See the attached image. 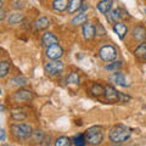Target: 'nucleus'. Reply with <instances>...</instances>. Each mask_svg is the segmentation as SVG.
Returning <instances> with one entry per match:
<instances>
[{"instance_id":"1","label":"nucleus","mask_w":146,"mask_h":146,"mask_svg":"<svg viewBox=\"0 0 146 146\" xmlns=\"http://www.w3.org/2000/svg\"><path fill=\"white\" fill-rule=\"evenodd\" d=\"M131 131L128 127L123 125V124H118L111 128L110 130V140L113 144H122L125 143L127 140H129Z\"/></svg>"},{"instance_id":"2","label":"nucleus","mask_w":146,"mask_h":146,"mask_svg":"<svg viewBox=\"0 0 146 146\" xmlns=\"http://www.w3.org/2000/svg\"><path fill=\"white\" fill-rule=\"evenodd\" d=\"M84 134H85L86 143L90 145H99L104 140V129L100 125L90 127Z\"/></svg>"},{"instance_id":"3","label":"nucleus","mask_w":146,"mask_h":146,"mask_svg":"<svg viewBox=\"0 0 146 146\" xmlns=\"http://www.w3.org/2000/svg\"><path fill=\"white\" fill-rule=\"evenodd\" d=\"M11 131L17 139L22 140L28 139L32 135V128L27 123H15L11 125Z\"/></svg>"},{"instance_id":"4","label":"nucleus","mask_w":146,"mask_h":146,"mask_svg":"<svg viewBox=\"0 0 146 146\" xmlns=\"http://www.w3.org/2000/svg\"><path fill=\"white\" fill-rule=\"evenodd\" d=\"M117 49L115 46H112V45H105L100 49L99 51V56L101 58L102 61L105 62H110V61H113L115 58L117 57Z\"/></svg>"},{"instance_id":"5","label":"nucleus","mask_w":146,"mask_h":146,"mask_svg":"<svg viewBox=\"0 0 146 146\" xmlns=\"http://www.w3.org/2000/svg\"><path fill=\"white\" fill-rule=\"evenodd\" d=\"M63 67H65V65H63V62L60 61V60H51L45 63L44 66V70H45V73H46L48 76H56L60 72H62Z\"/></svg>"},{"instance_id":"6","label":"nucleus","mask_w":146,"mask_h":146,"mask_svg":"<svg viewBox=\"0 0 146 146\" xmlns=\"http://www.w3.org/2000/svg\"><path fill=\"white\" fill-rule=\"evenodd\" d=\"M46 56L50 60H60L63 56V49L58 43L52 44L46 49Z\"/></svg>"},{"instance_id":"7","label":"nucleus","mask_w":146,"mask_h":146,"mask_svg":"<svg viewBox=\"0 0 146 146\" xmlns=\"http://www.w3.org/2000/svg\"><path fill=\"white\" fill-rule=\"evenodd\" d=\"M127 12L123 10V9L121 7H117V9H113V10H111L108 13H107V17H108V21L110 22H121L123 18L125 17Z\"/></svg>"},{"instance_id":"8","label":"nucleus","mask_w":146,"mask_h":146,"mask_svg":"<svg viewBox=\"0 0 146 146\" xmlns=\"http://www.w3.org/2000/svg\"><path fill=\"white\" fill-rule=\"evenodd\" d=\"M33 99V94L31 90H26V89H20L13 94V100L17 102H26Z\"/></svg>"},{"instance_id":"9","label":"nucleus","mask_w":146,"mask_h":146,"mask_svg":"<svg viewBox=\"0 0 146 146\" xmlns=\"http://www.w3.org/2000/svg\"><path fill=\"white\" fill-rule=\"evenodd\" d=\"M118 93H119V91H117L111 85H107L104 88L105 99H106L108 102H118Z\"/></svg>"},{"instance_id":"10","label":"nucleus","mask_w":146,"mask_h":146,"mask_svg":"<svg viewBox=\"0 0 146 146\" xmlns=\"http://www.w3.org/2000/svg\"><path fill=\"white\" fill-rule=\"evenodd\" d=\"M131 35H133L134 40L143 43L146 39V28L144 26H135L134 28L131 29Z\"/></svg>"},{"instance_id":"11","label":"nucleus","mask_w":146,"mask_h":146,"mask_svg":"<svg viewBox=\"0 0 146 146\" xmlns=\"http://www.w3.org/2000/svg\"><path fill=\"white\" fill-rule=\"evenodd\" d=\"M110 82L113 84H117V85H119V86H123V88H125V86H128L129 84L127 83V79H125V77L122 74V73L119 72H117L116 73H113L112 76H110Z\"/></svg>"},{"instance_id":"12","label":"nucleus","mask_w":146,"mask_h":146,"mask_svg":"<svg viewBox=\"0 0 146 146\" xmlns=\"http://www.w3.org/2000/svg\"><path fill=\"white\" fill-rule=\"evenodd\" d=\"M112 6H113V0H101L96 5V9L101 13L106 15V13H108L112 10Z\"/></svg>"},{"instance_id":"13","label":"nucleus","mask_w":146,"mask_h":146,"mask_svg":"<svg viewBox=\"0 0 146 146\" xmlns=\"http://www.w3.org/2000/svg\"><path fill=\"white\" fill-rule=\"evenodd\" d=\"M83 35L85 40H91L95 36V27L93 23L85 22L83 25Z\"/></svg>"},{"instance_id":"14","label":"nucleus","mask_w":146,"mask_h":146,"mask_svg":"<svg viewBox=\"0 0 146 146\" xmlns=\"http://www.w3.org/2000/svg\"><path fill=\"white\" fill-rule=\"evenodd\" d=\"M42 43H43V45H45V46L48 48V46H50V45L58 43V39L55 34L50 33V32H45V33L43 34V36H42Z\"/></svg>"},{"instance_id":"15","label":"nucleus","mask_w":146,"mask_h":146,"mask_svg":"<svg viewBox=\"0 0 146 146\" xmlns=\"http://www.w3.org/2000/svg\"><path fill=\"white\" fill-rule=\"evenodd\" d=\"M113 31L119 36V39H124V36L128 33V27L123 23V22H116V23L113 25Z\"/></svg>"},{"instance_id":"16","label":"nucleus","mask_w":146,"mask_h":146,"mask_svg":"<svg viewBox=\"0 0 146 146\" xmlns=\"http://www.w3.org/2000/svg\"><path fill=\"white\" fill-rule=\"evenodd\" d=\"M34 26H35V28L36 29H39V31H44V29H46L49 28V26H50V20L48 17H39L38 20H36L34 22Z\"/></svg>"},{"instance_id":"17","label":"nucleus","mask_w":146,"mask_h":146,"mask_svg":"<svg viewBox=\"0 0 146 146\" xmlns=\"http://www.w3.org/2000/svg\"><path fill=\"white\" fill-rule=\"evenodd\" d=\"M68 0H54L52 3V9L55 11H58V12H62L67 10L68 7Z\"/></svg>"},{"instance_id":"18","label":"nucleus","mask_w":146,"mask_h":146,"mask_svg":"<svg viewBox=\"0 0 146 146\" xmlns=\"http://www.w3.org/2000/svg\"><path fill=\"white\" fill-rule=\"evenodd\" d=\"M82 3H83V0H70L68 7H67L68 13H74L77 11H79V9L82 6Z\"/></svg>"},{"instance_id":"19","label":"nucleus","mask_w":146,"mask_h":146,"mask_svg":"<svg viewBox=\"0 0 146 146\" xmlns=\"http://www.w3.org/2000/svg\"><path fill=\"white\" fill-rule=\"evenodd\" d=\"M23 13H21V12H13L11 13L10 16L7 17V22L10 25H17V23H20V22L23 21Z\"/></svg>"},{"instance_id":"20","label":"nucleus","mask_w":146,"mask_h":146,"mask_svg":"<svg viewBox=\"0 0 146 146\" xmlns=\"http://www.w3.org/2000/svg\"><path fill=\"white\" fill-rule=\"evenodd\" d=\"M86 21H88V15H86L85 12H82V13H79L78 16H76V17L72 20V25H73V26L84 25Z\"/></svg>"},{"instance_id":"21","label":"nucleus","mask_w":146,"mask_h":146,"mask_svg":"<svg viewBox=\"0 0 146 146\" xmlns=\"http://www.w3.org/2000/svg\"><path fill=\"white\" fill-rule=\"evenodd\" d=\"M134 55L136 57H140L141 60H145V57H146V43H141L138 48L135 49V51H134Z\"/></svg>"},{"instance_id":"22","label":"nucleus","mask_w":146,"mask_h":146,"mask_svg":"<svg viewBox=\"0 0 146 146\" xmlns=\"http://www.w3.org/2000/svg\"><path fill=\"white\" fill-rule=\"evenodd\" d=\"M10 72V63L7 61H1L0 62V78L6 77Z\"/></svg>"},{"instance_id":"23","label":"nucleus","mask_w":146,"mask_h":146,"mask_svg":"<svg viewBox=\"0 0 146 146\" xmlns=\"http://www.w3.org/2000/svg\"><path fill=\"white\" fill-rule=\"evenodd\" d=\"M66 82H67L68 84H76V85H78V84L80 83V77H79V74H78V73H76V72H72L71 74L67 77Z\"/></svg>"},{"instance_id":"24","label":"nucleus","mask_w":146,"mask_h":146,"mask_svg":"<svg viewBox=\"0 0 146 146\" xmlns=\"http://www.w3.org/2000/svg\"><path fill=\"white\" fill-rule=\"evenodd\" d=\"M86 143V140H85V134H78V135H76L74 138L72 139V144L73 145H78V146H83L85 145Z\"/></svg>"},{"instance_id":"25","label":"nucleus","mask_w":146,"mask_h":146,"mask_svg":"<svg viewBox=\"0 0 146 146\" xmlns=\"http://www.w3.org/2000/svg\"><path fill=\"white\" fill-rule=\"evenodd\" d=\"M71 139L67 138V136H60L58 139H56L55 141V145L56 146H70L72 143H71Z\"/></svg>"},{"instance_id":"26","label":"nucleus","mask_w":146,"mask_h":146,"mask_svg":"<svg viewBox=\"0 0 146 146\" xmlns=\"http://www.w3.org/2000/svg\"><path fill=\"white\" fill-rule=\"evenodd\" d=\"M122 61H113L112 63H110V65L105 66V70L107 71H118L122 68Z\"/></svg>"},{"instance_id":"27","label":"nucleus","mask_w":146,"mask_h":146,"mask_svg":"<svg viewBox=\"0 0 146 146\" xmlns=\"http://www.w3.org/2000/svg\"><path fill=\"white\" fill-rule=\"evenodd\" d=\"M27 117V115H26V113H23V112H21V111H12L11 112V118H12V119L13 121H23L25 119V118Z\"/></svg>"},{"instance_id":"28","label":"nucleus","mask_w":146,"mask_h":146,"mask_svg":"<svg viewBox=\"0 0 146 146\" xmlns=\"http://www.w3.org/2000/svg\"><path fill=\"white\" fill-rule=\"evenodd\" d=\"M11 84L16 85V86H22L27 84V79L23 78V77H15V78L11 79Z\"/></svg>"},{"instance_id":"29","label":"nucleus","mask_w":146,"mask_h":146,"mask_svg":"<svg viewBox=\"0 0 146 146\" xmlns=\"http://www.w3.org/2000/svg\"><path fill=\"white\" fill-rule=\"evenodd\" d=\"M91 93H93V95H95V96H100V95L104 94V88L100 84H94L93 86H91Z\"/></svg>"},{"instance_id":"30","label":"nucleus","mask_w":146,"mask_h":146,"mask_svg":"<svg viewBox=\"0 0 146 146\" xmlns=\"http://www.w3.org/2000/svg\"><path fill=\"white\" fill-rule=\"evenodd\" d=\"M95 35H98V36H105L106 35V31H105L104 26L101 23H98V26L95 27Z\"/></svg>"},{"instance_id":"31","label":"nucleus","mask_w":146,"mask_h":146,"mask_svg":"<svg viewBox=\"0 0 146 146\" xmlns=\"http://www.w3.org/2000/svg\"><path fill=\"white\" fill-rule=\"evenodd\" d=\"M130 100V96L129 95H124L123 93H118V102H127Z\"/></svg>"},{"instance_id":"32","label":"nucleus","mask_w":146,"mask_h":146,"mask_svg":"<svg viewBox=\"0 0 146 146\" xmlns=\"http://www.w3.org/2000/svg\"><path fill=\"white\" fill-rule=\"evenodd\" d=\"M86 9H89V4L88 3H85L84 0H83V3H82V6H80V9H79V11H85Z\"/></svg>"},{"instance_id":"33","label":"nucleus","mask_w":146,"mask_h":146,"mask_svg":"<svg viewBox=\"0 0 146 146\" xmlns=\"http://www.w3.org/2000/svg\"><path fill=\"white\" fill-rule=\"evenodd\" d=\"M5 139H6L5 131H4L3 128H0V141H5Z\"/></svg>"},{"instance_id":"34","label":"nucleus","mask_w":146,"mask_h":146,"mask_svg":"<svg viewBox=\"0 0 146 146\" xmlns=\"http://www.w3.org/2000/svg\"><path fill=\"white\" fill-rule=\"evenodd\" d=\"M5 18H6V11L4 9H0V21L5 20Z\"/></svg>"},{"instance_id":"35","label":"nucleus","mask_w":146,"mask_h":146,"mask_svg":"<svg viewBox=\"0 0 146 146\" xmlns=\"http://www.w3.org/2000/svg\"><path fill=\"white\" fill-rule=\"evenodd\" d=\"M1 6H3V0H0V9H1Z\"/></svg>"},{"instance_id":"36","label":"nucleus","mask_w":146,"mask_h":146,"mask_svg":"<svg viewBox=\"0 0 146 146\" xmlns=\"http://www.w3.org/2000/svg\"><path fill=\"white\" fill-rule=\"evenodd\" d=\"M0 95H1V89H0Z\"/></svg>"},{"instance_id":"37","label":"nucleus","mask_w":146,"mask_h":146,"mask_svg":"<svg viewBox=\"0 0 146 146\" xmlns=\"http://www.w3.org/2000/svg\"><path fill=\"white\" fill-rule=\"evenodd\" d=\"M145 61H146V57H145Z\"/></svg>"}]
</instances>
